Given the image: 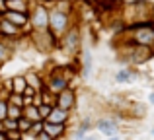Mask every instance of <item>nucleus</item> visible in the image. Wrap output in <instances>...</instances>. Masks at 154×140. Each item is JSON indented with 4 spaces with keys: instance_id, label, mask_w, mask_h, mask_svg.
I'll list each match as a JSON object with an SVG mask.
<instances>
[{
    "instance_id": "nucleus-39",
    "label": "nucleus",
    "mask_w": 154,
    "mask_h": 140,
    "mask_svg": "<svg viewBox=\"0 0 154 140\" xmlns=\"http://www.w3.org/2000/svg\"><path fill=\"white\" fill-rule=\"evenodd\" d=\"M60 140H63V138H60Z\"/></svg>"
},
{
    "instance_id": "nucleus-13",
    "label": "nucleus",
    "mask_w": 154,
    "mask_h": 140,
    "mask_svg": "<svg viewBox=\"0 0 154 140\" xmlns=\"http://www.w3.org/2000/svg\"><path fill=\"white\" fill-rule=\"evenodd\" d=\"M31 6H33V0H6L4 2V10L23 12V14H29Z\"/></svg>"
},
{
    "instance_id": "nucleus-10",
    "label": "nucleus",
    "mask_w": 154,
    "mask_h": 140,
    "mask_svg": "<svg viewBox=\"0 0 154 140\" xmlns=\"http://www.w3.org/2000/svg\"><path fill=\"white\" fill-rule=\"evenodd\" d=\"M0 16H2L4 19H8L12 25H16L20 31L26 29V27H29V14L14 12V10H2V14H0Z\"/></svg>"
},
{
    "instance_id": "nucleus-14",
    "label": "nucleus",
    "mask_w": 154,
    "mask_h": 140,
    "mask_svg": "<svg viewBox=\"0 0 154 140\" xmlns=\"http://www.w3.org/2000/svg\"><path fill=\"white\" fill-rule=\"evenodd\" d=\"M23 76H26L27 86L33 88L37 94L45 88V78H43V74H39V72H27V74H23Z\"/></svg>"
},
{
    "instance_id": "nucleus-19",
    "label": "nucleus",
    "mask_w": 154,
    "mask_h": 140,
    "mask_svg": "<svg viewBox=\"0 0 154 140\" xmlns=\"http://www.w3.org/2000/svg\"><path fill=\"white\" fill-rule=\"evenodd\" d=\"M23 117H26L29 123L43 121V119H41V115H39V109H37L35 105H27V107H23Z\"/></svg>"
},
{
    "instance_id": "nucleus-2",
    "label": "nucleus",
    "mask_w": 154,
    "mask_h": 140,
    "mask_svg": "<svg viewBox=\"0 0 154 140\" xmlns=\"http://www.w3.org/2000/svg\"><path fill=\"white\" fill-rule=\"evenodd\" d=\"M129 43L154 51V23L152 22L135 23L129 31Z\"/></svg>"
},
{
    "instance_id": "nucleus-11",
    "label": "nucleus",
    "mask_w": 154,
    "mask_h": 140,
    "mask_svg": "<svg viewBox=\"0 0 154 140\" xmlns=\"http://www.w3.org/2000/svg\"><path fill=\"white\" fill-rule=\"evenodd\" d=\"M68 119H70V111H64V109H60V107L53 105L49 117H47L45 121L47 123H55V125H68Z\"/></svg>"
},
{
    "instance_id": "nucleus-22",
    "label": "nucleus",
    "mask_w": 154,
    "mask_h": 140,
    "mask_svg": "<svg viewBox=\"0 0 154 140\" xmlns=\"http://www.w3.org/2000/svg\"><path fill=\"white\" fill-rule=\"evenodd\" d=\"M0 127H2L4 133H8V130H18V121H14V119H4V121H0Z\"/></svg>"
},
{
    "instance_id": "nucleus-15",
    "label": "nucleus",
    "mask_w": 154,
    "mask_h": 140,
    "mask_svg": "<svg viewBox=\"0 0 154 140\" xmlns=\"http://www.w3.org/2000/svg\"><path fill=\"white\" fill-rule=\"evenodd\" d=\"M92 129H94V121H92L90 117L82 119V123L76 127V130H74V134H72V138H74V140H84L88 133H92Z\"/></svg>"
},
{
    "instance_id": "nucleus-17",
    "label": "nucleus",
    "mask_w": 154,
    "mask_h": 140,
    "mask_svg": "<svg viewBox=\"0 0 154 140\" xmlns=\"http://www.w3.org/2000/svg\"><path fill=\"white\" fill-rule=\"evenodd\" d=\"M12 55H14V47L10 45V41L8 39H0V66L6 64L12 58Z\"/></svg>"
},
{
    "instance_id": "nucleus-27",
    "label": "nucleus",
    "mask_w": 154,
    "mask_h": 140,
    "mask_svg": "<svg viewBox=\"0 0 154 140\" xmlns=\"http://www.w3.org/2000/svg\"><path fill=\"white\" fill-rule=\"evenodd\" d=\"M43 130V121H37V123H31V129H29V133H33V134H39Z\"/></svg>"
},
{
    "instance_id": "nucleus-29",
    "label": "nucleus",
    "mask_w": 154,
    "mask_h": 140,
    "mask_svg": "<svg viewBox=\"0 0 154 140\" xmlns=\"http://www.w3.org/2000/svg\"><path fill=\"white\" fill-rule=\"evenodd\" d=\"M37 140H53V138H51V136H49V134H47V133H45V130H41V133H39V134H37Z\"/></svg>"
},
{
    "instance_id": "nucleus-3",
    "label": "nucleus",
    "mask_w": 154,
    "mask_h": 140,
    "mask_svg": "<svg viewBox=\"0 0 154 140\" xmlns=\"http://www.w3.org/2000/svg\"><path fill=\"white\" fill-rule=\"evenodd\" d=\"M80 45H82V35H80V27L74 25V23H72L66 33H64L63 37H59V41H57V49L63 51L68 57H76L78 51H80Z\"/></svg>"
},
{
    "instance_id": "nucleus-8",
    "label": "nucleus",
    "mask_w": 154,
    "mask_h": 140,
    "mask_svg": "<svg viewBox=\"0 0 154 140\" xmlns=\"http://www.w3.org/2000/svg\"><path fill=\"white\" fill-rule=\"evenodd\" d=\"M94 127H96V130H98L100 134H103L105 138L107 136H117L119 130H121V125H119V121H117L115 117H102V119H98V121L94 123Z\"/></svg>"
},
{
    "instance_id": "nucleus-6",
    "label": "nucleus",
    "mask_w": 154,
    "mask_h": 140,
    "mask_svg": "<svg viewBox=\"0 0 154 140\" xmlns=\"http://www.w3.org/2000/svg\"><path fill=\"white\" fill-rule=\"evenodd\" d=\"M29 39H31V43H33V47H37L39 51H47V53H49V51H55L57 41H59L49 29L47 31H31Z\"/></svg>"
},
{
    "instance_id": "nucleus-16",
    "label": "nucleus",
    "mask_w": 154,
    "mask_h": 140,
    "mask_svg": "<svg viewBox=\"0 0 154 140\" xmlns=\"http://www.w3.org/2000/svg\"><path fill=\"white\" fill-rule=\"evenodd\" d=\"M26 88H27L26 76H14V78L10 80V86H8V90H10V94H20V95H23Z\"/></svg>"
},
{
    "instance_id": "nucleus-23",
    "label": "nucleus",
    "mask_w": 154,
    "mask_h": 140,
    "mask_svg": "<svg viewBox=\"0 0 154 140\" xmlns=\"http://www.w3.org/2000/svg\"><path fill=\"white\" fill-rule=\"evenodd\" d=\"M8 103L10 105H16V107H23V95L20 94H8Z\"/></svg>"
},
{
    "instance_id": "nucleus-18",
    "label": "nucleus",
    "mask_w": 154,
    "mask_h": 140,
    "mask_svg": "<svg viewBox=\"0 0 154 140\" xmlns=\"http://www.w3.org/2000/svg\"><path fill=\"white\" fill-rule=\"evenodd\" d=\"M133 80H135V72L129 68V66H125V68L115 72V82L117 84H131Z\"/></svg>"
},
{
    "instance_id": "nucleus-32",
    "label": "nucleus",
    "mask_w": 154,
    "mask_h": 140,
    "mask_svg": "<svg viewBox=\"0 0 154 140\" xmlns=\"http://www.w3.org/2000/svg\"><path fill=\"white\" fill-rule=\"evenodd\" d=\"M105 140H121V136H119V134H117V136H107Z\"/></svg>"
},
{
    "instance_id": "nucleus-5",
    "label": "nucleus",
    "mask_w": 154,
    "mask_h": 140,
    "mask_svg": "<svg viewBox=\"0 0 154 140\" xmlns=\"http://www.w3.org/2000/svg\"><path fill=\"white\" fill-rule=\"evenodd\" d=\"M43 78H45V90L49 91V94H53V95L60 94L64 88L70 86V84H68V80L64 78V74H63V70H60V66H55V68H53L49 74H45Z\"/></svg>"
},
{
    "instance_id": "nucleus-25",
    "label": "nucleus",
    "mask_w": 154,
    "mask_h": 140,
    "mask_svg": "<svg viewBox=\"0 0 154 140\" xmlns=\"http://www.w3.org/2000/svg\"><path fill=\"white\" fill-rule=\"evenodd\" d=\"M31 129V123L27 121L26 117H22V119H18V130L20 133H27V130Z\"/></svg>"
},
{
    "instance_id": "nucleus-24",
    "label": "nucleus",
    "mask_w": 154,
    "mask_h": 140,
    "mask_svg": "<svg viewBox=\"0 0 154 140\" xmlns=\"http://www.w3.org/2000/svg\"><path fill=\"white\" fill-rule=\"evenodd\" d=\"M8 117V99L6 97H0V121Z\"/></svg>"
},
{
    "instance_id": "nucleus-30",
    "label": "nucleus",
    "mask_w": 154,
    "mask_h": 140,
    "mask_svg": "<svg viewBox=\"0 0 154 140\" xmlns=\"http://www.w3.org/2000/svg\"><path fill=\"white\" fill-rule=\"evenodd\" d=\"M98 134H100V133H98ZM98 134H92V133H88L84 140H98Z\"/></svg>"
},
{
    "instance_id": "nucleus-1",
    "label": "nucleus",
    "mask_w": 154,
    "mask_h": 140,
    "mask_svg": "<svg viewBox=\"0 0 154 140\" xmlns=\"http://www.w3.org/2000/svg\"><path fill=\"white\" fill-rule=\"evenodd\" d=\"M66 4H68L66 0H60V4L55 2V6L49 8V31L57 39L63 37V35L68 31V27L72 25L70 10H68Z\"/></svg>"
},
{
    "instance_id": "nucleus-34",
    "label": "nucleus",
    "mask_w": 154,
    "mask_h": 140,
    "mask_svg": "<svg viewBox=\"0 0 154 140\" xmlns=\"http://www.w3.org/2000/svg\"><path fill=\"white\" fill-rule=\"evenodd\" d=\"M47 0H33V4H45Z\"/></svg>"
},
{
    "instance_id": "nucleus-9",
    "label": "nucleus",
    "mask_w": 154,
    "mask_h": 140,
    "mask_svg": "<svg viewBox=\"0 0 154 140\" xmlns=\"http://www.w3.org/2000/svg\"><path fill=\"white\" fill-rule=\"evenodd\" d=\"M127 49L129 51H127V55H125V58H127V62H131V64H143V62H146L148 58L154 55V51L144 49V47L131 45V43H129Z\"/></svg>"
},
{
    "instance_id": "nucleus-28",
    "label": "nucleus",
    "mask_w": 154,
    "mask_h": 140,
    "mask_svg": "<svg viewBox=\"0 0 154 140\" xmlns=\"http://www.w3.org/2000/svg\"><path fill=\"white\" fill-rule=\"evenodd\" d=\"M20 140H37V134H33V133H22V136H20Z\"/></svg>"
},
{
    "instance_id": "nucleus-33",
    "label": "nucleus",
    "mask_w": 154,
    "mask_h": 140,
    "mask_svg": "<svg viewBox=\"0 0 154 140\" xmlns=\"http://www.w3.org/2000/svg\"><path fill=\"white\" fill-rule=\"evenodd\" d=\"M0 140H6V133L4 130H0Z\"/></svg>"
},
{
    "instance_id": "nucleus-12",
    "label": "nucleus",
    "mask_w": 154,
    "mask_h": 140,
    "mask_svg": "<svg viewBox=\"0 0 154 140\" xmlns=\"http://www.w3.org/2000/svg\"><path fill=\"white\" fill-rule=\"evenodd\" d=\"M43 130H45L47 134L53 138V140H60L66 134V130H68V125H55V123H47V121H43Z\"/></svg>"
},
{
    "instance_id": "nucleus-38",
    "label": "nucleus",
    "mask_w": 154,
    "mask_h": 140,
    "mask_svg": "<svg viewBox=\"0 0 154 140\" xmlns=\"http://www.w3.org/2000/svg\"><path fill=\"white\" fill-rule=\"evenodd\" d=\"M4 2H6V0H4Z\"/></svg>"
},
{
    "instance_id": "nucleus-7",
    "label": "nucleus",
    "mask_w": 154,
    "mask_h": 140,
    "mask_svg": "<svg viewBox=\"0 0 154 140\" xmlns=\"http://www.w3.org/2000/svg\"><path fill=\"white\" fill-rule=\"evenodd\" d=\"M76 101H78V97H76V90L72 86L64 88L60 94L55 95V105L60 107V109H64V111H70V113L76 107Z\"/></svg>"
},
{
    "instance_id": "nucleus-21",
    "label": "nucleus",
    "mask_w": 154,
    "mask_h": 140,
    "mask_svg": "<svg viewBox=\"0 0 154 140\" xmlns=\"http://www.w3.org/2000/svg\"><path fill=\"white\" fill-rule=\"evenodd\" d=\"M23 117V107H16V105H10L8 103V119H14V121H18V119Z\"/></svg>"
},
{
    "instance_id": "nucleus-31",
    "label": "nucleus",
    "mask_w": 154,
    "mask_h": 140,
    "mask_svg": "<svg viewBox=\"0 0 154 140\" xmlns=\"http://www.w3.org/2000/svg\"><path fill=\"white\" fill-rule=\"evenodd\" d=\"M148 103H150V105H154V91H150V94H148Z\"/></svg>"
},
{
    "instance_id": "nucleus-26",
    "label": "nucleus",
    "mask_w": 154,
    "mask_h": 140,
    "mask_svg": "<svg viewBox=\"0 0 154 140\" xmlns=\"http://www.w3.org/2000/svg\"><path fill=\"white\" fill-rule=\"evenodd\" d=\"M51 107H53V105H45V103H41V105L37 107V109H39V115H41V119H43V121H45V119L49 117V113H51Z\"/></svg>"
},
{
    "instance_id": "nucleus-35",
    "label": "nucleus",
    "mask_w": 154,
    "mask_h": 140,
    "mask_svg": "<svg viewBox=\"0 0 154 140\" xmlns=\"http://www.w3.org/2000/svg\"><path fill=\"white\" fill-rule=\"evenodd\" d=\"M150 16H152V18H150V22L154 23V8H152V14H150Z\"/></svg>"
},
{
    "instance_id": "nucleus-20",
    "label": "nucleus",
    "mask_w": 154,
    "mask_h": 140,
    "mask_svg": "<svg viewBox=\"0 0 154 140\" xmlns=\"http://www.w3.org/2000/svg\"><path fill=\"white\" fill-rule=\"evenodd\" d=\"M90 68H92V53L90 51H84V61H82V70H80V74H82V78H86L88 74H90Z\"/></svg>"
},
{
    "instance_id": "nucleus-4",
    "label": "nucleus",
    "mask_w": 154,
    "mask_h": 140,
    "mask_svg": "<svg viewBox=\"0 0 154 140\" xmlns=\"http://www.w3.org/2000/svg\"><path fill=\"white\" fill-rule=\"evenodd\" d=\"M29 29L31 31H47L49 29V8H45V4H33L31 6Z\"/></svg>"
},
{
    "instance_id": "nucleus-37",
    "label": "nucleus",
    "mask_w": 154,
    "mask_h": 140,
    "mask_svg": "<svg viewBox=\"0 0 154 140\" xmlns=\"http://www.w3.org/2000/svg\"><path fill=\"white\" fill-rule=\"evenodd\" d=\"M152 136H154V129H152Z\"/></svg>"
},
{
    "instance_id": "nucleus-36",
    "label": "nucleus",
    "mask_w": 154,
    "mask_h": 140,
    "mask_svg": "<svg viewBox=\"0 0 154 140\" xmlns=\"http://www.w3.org/2000/svg\"><path fill=\"white\" fill-rule=\"evenodd\" d=\"M98 2H107L109 4V2H113V0H98Z\"/></svg>"
}]
</instances>
